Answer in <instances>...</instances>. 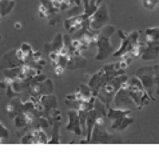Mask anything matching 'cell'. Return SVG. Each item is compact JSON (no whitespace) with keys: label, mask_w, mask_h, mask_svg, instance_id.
<instances>
[{"label":"cell","mask_w":159,"mask_h":152,"mask_svg":"<svg viewBox=\"0 0 159 152\" xmlns=\"http://www.w3.org/2000/svg\"><path fill=\"white\" fill-rule=\"evenodd\" d=\"M115 27L114 25H104L103 28L99 31L98 34V39H96V47H98V53H96L95 59L96 60H104L108 56L112 55L114 52V46L110 42V38L112 36Z\"/></svg>","instance_id":"1"},{"label":"cell","mask_w":159,"mask_h":152,"mask_svg":"<svg viewBox=\"0 0 159 152\" xmlns=\"http://www.w3.org/2000/svg\"><path fill=\"white\" fill-rule=\"evenodd\" d=\"M127 80H129V76L125 75V74L118 75V76H115V78L110 79L108 82L99 89L96 97H98L100 101H103L106 105H111L112 100H114V96H115V93L118 92V89L120 88Z\"/></svg>","instance_id":"2"},{"label":"cell","mask_w":159,"mask_h":152,"mask_svg":"<svg viewBox=\"0 0 159 152\" xmlns=\"http://www.w3.org/2000/svg\"><path fill=\"white\" fill-rule=\"evenodd\" d=\"M127 86H129V91H130V95L134 100L135 105L138 110H142L143 105H147L148 101L151 100V97L147 93V91L144 89L142 82L136 78H129L127 80ZM152 101V100H151Z\"/></svg>","instance_id":"3"},{"label":"cell","mask_w":159,"mask_h":152,"mask_svg":"<svg viewBox=\"0 0 159 152\" xmlns=\"http://www.w3.org/2000/svg\"><path fill=\"white\" fill-rule=\"evenodd\" d=\"M118 35H119V38H120V47H119L116 51L112 52L114 57H120L125 55V53L131 52L132 47L139 42V31H132L130 34H126L123 29H119Z\"/></svg>","instance_id":"4"},{"label":"cell","mask_w":159,"mask_h":152,"mask_svg":"<svg viewBox=\"0 0 159 152\" xmlns=\"http://www.w3.org/2000/svg\"><path fill=\"white\" fill-rule=\"evenodd\" d=\"M154 74H155V69H154V65H148V67H142L136 71V78H138L140 82H142L144 89L147 91V93L151 97V100H155V86H154Z\"/></svg>","instance_id":"5"},{"label":"cell","mask_w":159,"mask_h":152,"mask_svg":"<svg viewBox=\"0 0 159 152\" xmlns=\"http://www.w3.org/2000/svg\"><path fill=\"white\" fill-rule=\"evenodd\" d=\"M112 103H114L115 108H123V110H134L135 108V103L130 95L127 82L118 89V92L115 93V96H114Z\"/></svg>","instance_id":"6"},{"label":"cell","mask_w":159,"mask_h":152,"mask_svg":"<svg viewBox=\"0 0 159 152\" xmlns=\"http://www.w3.org/2000/svg\"><path fill=\"white\" fill-rule=\"evenodd\" d=\"M111 135L107 132V129L104 127V120L103 116H98L96 119V123L94 126V129H92L91 137L88 143H110L111 141Z\"/></svg>","instance_id":"7"},{"label":"cell","mask_w":159,"mask_h":152,"mask_svg":"<svg viewBox=\"0 0 159 152\" xmlns=\"http://www.w3.org/2000/svg\"><path fill=\"white\" fill-rule=\"evenodd\" d=\"M108 20H110L108 8H107V6L102 4L98 10L90 16V25H91L92 29H95L99 32V31L108 23Z\"/></svg>","instance_id":"8"},{"label":"cell","mask_w":159,"mask_h":152,"mask_svg":"<svg viewBox=\"0 0 159 152\" xmlns=\"http://www.w3.org/2000/svg\"><path fill=\"white\" fill-rule=\"evenodd\" d=\"M110 79H112V76L110 75V74L106 72L103 68H100L98 72L92 75V76H91V79H90V83H88V86H90L91 91H92V95H94V96L98 95L99 89L103 87Z\"/></svg>","instance_id":"9"},{"label":"cell","mask_w":159,"mask_h":152,"mask_svg":"<svg viewBox=\"0 0 159 152\" xmlns=\"http://www.w3.org/2000/svg\"><path fill=\"white\" fill-rule=\"evenodd\" d=\"M54 92V86H52L51 79H46L42 83H31V86L28 88V93L30 96H35L39 97L40 95H44V93H52Z\"/></svg>","instance_id":"10"},{"label":"cell","mask_w":159,"mask_h":152,"mask_svg":"<svg viewBox=\"0 0 159 152\" xmlns=\"http://www.w3.org/2000/svg\"><path fill=\"white\" fill-rule=\"evenodd\" d=\"M87 19L88 17L84 16V13H78V15H75V16H70L68 19L64 20V28L68 32V35L72 36L76 31H79L82 28Z\"/></svg>","instance_id":"11"},{"label":"cell","mask_w":159,"mask_h":152,"mask_svg":"<svg viewBox=\"0 0 159 152\" xmlns=\"http://www.w3.org/2000/svg\"><path fill=\"white\" fill-rule=\"evenodd\" d=\"M68 123L66 128L67 131L75 133L76 136H83V132H82V128H80V122H79V111L71 108L68 110Z\"/></svg>","instance_id":"12"},{"label":"cell","mask_w":159,"mask_h":152,"mask_svg":"<svg viewBox=\"0 0 159 152\" xmlns=\"http://www.w3.org/2000/svg\"><path fill=\"white\" fill-rule=\"evenodd\" d=\"M159 56V42H144V48L140 57L143 60H154Z\"/></svg>","instance_id":"13"},{"label":"cell","mask_w":159,"mask_h":152,"mask_svg":"<svg viewBox=\"0 0 159 152\" xmlns=\"http://www.w3.org/2000/svg\"><path fill=\"white\" fill-rule=\"evenodd\" d=\"M23 63L19 60V57L16 56V52L14 51H10L7 52L6 55L3 56L2 59V63H0V69L4 71V69H8V68H15V67H19Z\"/></svg>","instance_id":"14"},{"label":"cell","mask_w":159,"mask_h":152,"mask_svg":"<svg viewBox=\"0 0 159 152\" xmlns=\"http://www.w3.org/2000/svg\"><path fill=\"white\" fill-rule=\"evenodd\" d=\"M6 112L10 119H14L17 114L23 112V100L20 99V96L12 97V100L6 107Z\"/></svg>","instance_id":"15"},{"label":"cell","mask_w":159,"mask_h":152,"mask_svg":"<svg viewBox=\"0 0 159 152\" xmlns=\"http://www.w3.org/2000/svg\"><path fill=\"white\" fill-rule=\"evenodd\" d=\"M64 47V40H63V35L58 34L54 38V40L50 44H44V52L46 53H51V52H59L61 48Z\"/></svg>","instance_id":"16"},{"label":"cell","mask_w":159,"mask_h":152,"mask_svg":"<svg viewBox=\"0 0 159 152\" xmlns=\"http://www.w3.org/2000/svg\"><path fill=\"white\" fill-rule=\"evenodd\" d=\"M132 123H134V119L130 118V115L119 118L116 120H111V131H123Z\"/></svg>","instance_id":"17"},{"label":"cell","mask_w":159,"mask_h":152,"mask_svg":"<svg viewBox=\"0 0 159 152\" xmlns=\"http://www.w3.org/2000/svg\"><path fill=\"white\" fill-rule=\"evenodd\" d=\"M87 61L82 55H70L68 61H67V67H66V68L75 71V69H79V68H82V67H84Z\"/></svg>","instance_id":"18"},{"label":"cell","mask_w":159,"mask_h":152,"mask_svg":"<svg viewBox=\"0 0 159 152\" xmlns=\"http://www.w3.org/2000/svg\"><path fill=\"white\" fill-rule=\"evenodd\" d=\"M132 110H123V108H115V107L108 105L107 107V118L110 120H116L123 116H129L131 115Z\"/></svg>","instance_id":"19"},{"label":"cell","mask_w":159,"mask_h":152,"mask_svg":"<svg viewBox=\"0 0 159 152\" xmlns=\"http://www.w3.org/2000/svg\"><path fill=\"white\" fill-rule=\"evenodd\" d=\"M82 3L84 6V12L83 13H84L86 17H90L102 6L103 0H82Z\"/></svg>","instance_id":"20"},{"label":"cell","mask_w":159,"mask_h":152,"mask_svg":"<svg viewBox=\"0 0 159 152\" xmlns=\"http://www.w3.org/2000/svg\"><path fill=\"white\" fill-rule=\"evenodd\" d=\"M31 131L34 133V140L35 144H47L48 143V136L44 129L42 128H31Z\"/></svg>","instance_id":"21"},{"label":"cell","mask_w":159,"mask_h":152,"mask_svg":"<svg viewBox=\"0 0 159 152\" xmlns=\"http://www.w3.org/2000/svg\"><path fill=\"white\" fill-rule=\"evenodd\" d=\"M16 4V0H0V16L10 15Z\"/></svg>","instance_id":"22"},{"label":"cell","mask_w":159,"mask_h":152,"mask_svg":"<svg viewBox=\"0 0 159 152\" xmlns=\"http://www.w3.org/2000/svg\"><path fill=\"white\" fill-rule=\"evenodd\" d=\"M146 42H159V27H150L144 31Z\"/></svg>","instance_id":"23"},{"label":"cell","mask_w":159,"mask_h":152,"mask_svg":"<svg viewBox=\"0 0 159 152\" xmlns=\"http://www.w3.org/2000/svg\"><path fill=\"white\" fill-rule=\"evenodd\" d=\"M59 127H60V122H54L52 123V139L48 140V144H59L60 143Z\"/></svg>","instance_id":"24"},{"label":"cell","mask_w":159,"mask_h":152,"mask_svg":"<svg viewBox=\"0 0 159 152\" xmlns=\"http://www.w3.org/2000/svg\"><path fill=\"white\" fill-rule=\"evenodd\" d=\"M78 91L80 92V95L83 96V99H90V97H92L94 95H92V91H91V88H90V86L88 84H80L78 88Z\"/></svg>","instance_id":"25"},{"label":"cell","mask_w":159,"mask_h":152,"mask_svg":"<svg viewBox=\"0 0 159 152\" xmlns=\"http://www.w3.org/2000/svg\"><path fill=\"white\" fill-rule=\"evenodd\" d=\"M143 48H144V43L143 42H138L134 47H132V50H131L130 53L134 56V59L135 57H140V55H142V52H143Z\"/></svg>","instance_id":"26"},{"label":"cell","mask_w":159,"mask_h":152,"mask_svg":"<svg viewBox=\"0 0 159 152\" xmlns=\"http://www.w3.org/2000/svg\"><path fill=\"white\" fill-rule=\"evenodd\" d=\"M20 143H21V144H35L34 133H32V131H31V129H28V131H25V133H24L23 136H21Z\"/></svg>","instance_id":"27"},{"label":"cell","mask_w":159,"mask_h":152,"mask_svg":"<svg viewBox=\"0 0 159 152\" xmlns=\"http://www.w3.org/2000/svg\"><path fill=\"white\" fill-rule=\"evenodd\" d=\"M19 48L21 50V52H23V55H24V57H25V60H28V59H30V56L32 55V52H34L32 46H31V44H28V43H23ZM25 63H27V61H25Z\"/></svg>","instance_id":"28"},{"label":"cell","mask_w":159,"mask_h":152,"mask_svg":"<svg viewBox=\"0 0 159 152\" xmlns=\"http://www.w3.org/2000/svg\"><path fill=\"white\" fill-rule=\"evenodd\" d=\"M38 15H39V17H42V19H48V17H50V11L47 10V7L44 6V4L39 3V7H38Z\"/></svg>","instance_id":"29"},{"label":"cell","mask_w":159,"mask_h":152,"mask_svg":"<svg viewBox=\"0 0 159 152\" xmlns=\"http://www.w3.org/2000/svg\"><path fill=\"white\" fill-rule=\"evenodd\" d=\"M8 137H10V132H8V129L4 127V124L0 122V144H3Z\"/></svg>","instance_id":"30"},{"label":"cell","mask_w":159,"mask_h":152,"mask_svg":"<svg viewBox=\"0 0 159 152\" xmlns=\"http://www.w3.org/2000/svg\"><path fill=\"white\" fill-rule=\"evenodd\" d=\"M158 3H159V0H142L143 7L146 10H150V11H152L154 8L158 6Z\"/></svg>","instance_id":"31"},{"label":"cell","mask_w":159,"mask_h":152,"mask_svg":"<svg viewBox=\"0 0 159 152\" xmlns=\"http://www.w3.org/2000/svg\"><path fill=\"white\" fill-rule=\"evenodd\" d=\"M155 74H154V86H155V93L159 95V65H154Z\"/></svg>","instance_id":"32"},{"label":"cell","mask_w":159,"mask_h":152,"mask_svg":"<svg viewBox=\"0 0 159 152\" xmlns=\"http://www.w3.org/2000/svg\"><path fill=\"white\" fill-rule=\"evenodd\" d=\"M54 68H55V75H56V76L63 75V74H64V71H66V67L60 65V64H58L56 67H54Z\"/></svg>","instance_id":"33"},{"label":"cell","mask_w":159,"mask_h":152,"mask_svg":"<svg viewBox=\"0 0 159 152\" xmlns=\"http://www.w3.org/2000/svg\"><path fill=\"white\" fill-rule=\"evenodd\" d=\"M70 3H71L72 6H79V7H80L82 0H70Z\"/></svg>","instance_id":"34"},{"label":"cell","mask_w":159,"mask_h":152,"mask_svg":"<svg viewBox=\"0 0 159 152\" xmlns=\"http://www.w3.org/2000/svg\"><path fill=\"white\" fill-rule=\"evenodd\" d=\"M15 29H21V23H15Z\"/></svg>","instance_id":"35"},{"label":"cell","mask_w":159,"mask_h":152,"mask_svg":"<svg viewBox=\"0 0 159 152\" xmlns=\"http://www.w3.org/2000/svg\"><path fill=\"white\" fill-rule=\"evenodd\" d=\"M2 40H3V38H2V35H0V42H2Z\"/></svg>","instance_id":"36"},{"label":"cell","mask_w":159,"mask_h":152,"mask_svg":"<svg viewBox=\"0 0 159 152\" xmlns=\"http://www.w3.org/2000/svg\"><path fill=\"white\" fill-rule=\"evenodd\" d=\"M0 20H2V16H0Z\"/></svg>","instance_id":"37"}]
</instances>
